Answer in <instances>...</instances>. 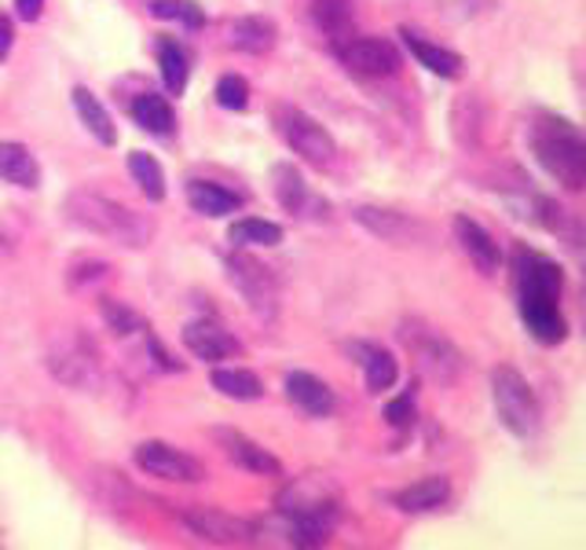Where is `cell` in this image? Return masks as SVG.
I'll use <instances>...</instances> for the list:
<instances>
[{"label":"cell","mask_w":586,"mask_h":550,"mask_svg":"<svg viewBox=\"0 0 586 550\" xmlns=\"http://www.w3.org/2000/svg\"><path fill=\"white\" fill-rule=\"evenodd\" d=\"M561 268L547 257L517 249V305L528 334L539 345H561L569 338V323L561 313Z\"/></svg>","instance_id":"6da1fadb"},{"label":"cell","mask_w":586,"mask_h":550,"mask_svg":"<svg viewBox=\"0 0 586 550\" xmlns=\"http://www.w3.org/2000/svg\"><path fill=\"white\" fill-rule=\"evenodd\" d=\"M63 209H66L70 224H77L81 232L114 239V243L129 246V249H144L150 239H155V224H150V217L114 203V198H103L99 192H88V187L70 192Z\"/></svg>","instance_id":"7a4b0ae2"},{"label":"cell","mask_w":586,"mask_h":550,"mask_svg":"<svg viewBox=\"0 0 586 550\" xmlns=\"http://www.w3.org/2000/svg\"><path fill=\"white\" fill-rule=\"evenodd\" d=\"M532 151L547 173L569 192H579L586 184V139L569 118L558 114H539L532 122Z\"/></svg>","instance_id":"3957f363"},{"label":"cell","mask_w":586,"mask_h":550,"mask_svg":"<svg viewBox=\"0 0 586 550\" xmlns=\"http://www.w3.org/2000/svg\"><path fill=\"white\" fill-rule=\"evenodd\" d=\"M279 514L293 517L316 543H322L330 536L333 522H338V492L327 481H319V477L293 481L279 492Z\"/></svg>","instance_id":"277c9868"},{"label":"cell","mask_w":586,"mask_h":550,"mask_svg":"<svg viewBox=\"0 0 586 550\" xmlns=\"http://www.w3.org/2000/svg\"><path fill=\"white\" fill-rule=\"evenodd\" d=\"M491 400L499 423L510 429L513 437H532L539 429V400H535L528 378L517 367L499 364L491 371Z\"/></svg>","instance_id":"5b68a950"},{"label":"cell","mask_w":586,"mask_h":550,"mask_svg":"<svg viewBox=\"0 0 586 550\" xmlns=\"http://www.w3.org/2000/svg\"><path fill=\"white\" fill-rule=\"evenodd\" d=\"M276 129H279V136L286 139L290 151L297 158H305L308 166L327 169V166H333V158H338V144H333V136L316 122V118L305 114L301 107L279 103L276 107Z\"/></svg>","instance_id":"8992f818"},{"label":"cell","mask_w":586,"mask_h":550,"mask_svg":"<svg viewBox=\"0 0 586 550\" xmlns=\"http://www.w3.org/2000/svg\"><path fill=\"white\" fill-rule=\"evenodd\" d=\"M400 338H403V345L411 349L414 364H418V371L426 378H432V382H440V386H451L454 378H459L462 356L443 334H437V330H429L422 323H403Z\"/></svg>","instance_id":"52a82bcc"},{"label":"cell","mask_w":586,"mask_h":550,"mask_svg":"<svg viewBox=\"0 0 586 550\" xmlns=\"http://www.w3.org/2000/svg\"><path fill=\"white\" fill-rule=\"evenodd\" d=\"M228 279H231V286L246 297V305L254 308L257 316L271 319L279 313V283H276V276H271V268L260 265L257 257H249L242 246L228 257Z\"/></svg>","instance_id":"ba28073f"},{"label":"cell","mask_w":586,"mask_h":550,"mask_svg":"<svg viewBox=\"0 0 586 550\" xmlns=\"http://www.w3.org/2000/svg\"><path fill=\"white\" fill-rule=\"evenodd\" d=\"M338 59L349 74L367 77V82H381V77H392L403 66V59L392 41H381V37H345L338 41Z\"/></svg>","instance_id":"9c48e42d"},{"label":"cell","mask_w":586,"mask_h":550,"mask_svg":"<svg viewBox=\"0 0 586 550\" xmlns=\"http://www.w3.org/2000/svg\"><path fill=\"white\" fill-rule=\"evenodd\" d=\"M136 466L150 477H161V481H206V469H202L198 459H191L180 448L166 444V440H144V444L133 452Z\"/></svg>","instance_id":"30bf717a"},{"label":"cell","mask_w":586,"mask_h":550,"mask_svg":"<svg viewBox=\"0 0 586 550\" xmlns=\"http://www.w3.org/2000/svg\"><path fill=\"white\" fill-rule=\"evenodd\" d=\"M184 522L195 536H202L206 543H220V547H246L257 539V528L242 517H231L224 510L213 506H191L184 510Z\"/></svg>","instance_id":"8fae6325"},{"label":"cell","mask_w":586,"mask_h":550,"mask_svg":"<svg viewBox=\"0 0 586 550\" xmlns=\"http://www.w3.org/2000/svg\"><path fill=\"white\" fill-rule=\"evenodd\" d=\"M209 437L217 440V448L224 452L231 463L249 469V474H265V477H282V463L268 448H260L257 440H249L242 429H228V426H217L209 429Z\"/></svg>","instance_id":"7c38bea8"},{"label":"cell","mask_w":586,"mask_h":550,"mask_svg":"<svg viewBox=\"0 0 586 550\" xmlns=\"http://www.w3.org/2000/svg\"><path fill=\"white\" fill-rule=\"evenodd\" d=\"M356 224L367 228L370 235H378L381 243H396V246H411L418 239H426V228L418 220H411L407 213H396V209H378V206H359Z\"/></svg>","instance_id":"4fadbf2b"},{"label":"cell","mask_w":586,"mask_h":550,"mask_svg":"<svg viewBox=\"0 0 586 550\" xmlns=\"http://www.w3.org/2000/svg\"><path fill=\"white\" fill-rule=\"evenodd\" d=\"M454 239H459V246L466 249V257L480 268L484 276H495V272H499V265H502V249H499V243H495V239H491V232H484L477 220L466 217V213L454 217Z\"/></svg>","instance_id":"5bb4252c"},{"label":"cell","mask_w":586,"mask_h":550,"mask_svg":"<svg viewBox=\"0 0 586 550\" xmlns=\"http://www.w3.org/2000/svg\"><path fill=\"white\" fill-rule=\"evenodd\" d=\"M286 396L312 418H327V415H333V407H338L333 389L322 382V378L308 375V371H290L286 375Z\"/></svg>","instance_id":"9a60e30c"},{"label":"cell","mask_w":586,"mask_h":550,"mask_svg":"<svg viewBox=\"0 0 586 550\" xmlns=\"http://www.w3.org/2000/svg\"><path fill=\"white\" fill-rule=\"evenodd\" d=\"M184 345L191 356L206 359V364H217V359L239 353L235 338H231L228 330H220L217 323H206V319H195V323L184 327Z\"/></svg>","instance_id":"2e32d148"},{"label":"cell","mask_w":586,"mask_h":550,"mask_svg":"<svg viewBox=\"0 0 586 550\" xmlns=\"http://www.w3.org/2000/svg\"><path fill=\"white\" fill-rule=\"evenodd\" d=\"M228 41L239 48V52H249V56H265L276 48L279 41V29L271 19L265 15H242L235 23L228 26Z\"/></svg>","instance_id":"e0dca14e"},{"label":"cell","mask_w":586,"mask_h":550,"mask_svg":"<svg viewBox=\"0 0 586 550\" xmlns=\"http://www.w3.org/2000/svg\"><path fill=\"white\" fill-rule=\"evenodd\" d=\"M451 499V485L448 477H422L407 488L396 492V506L403 514H426V510H440Z\"/></svg>","instance_id":"ac0fdd59"},{"label":"cell","mask_w":586,"mask_h":550,"mask_svg":"<svg viewBox=\"0 0 586 550\" xmlns=\"http://www.w3.org/2000/svg\"><path fill=\"white\" fill-rule=\"evenodd\" d=\"M403 41H407V48H411V56L418 59L422 66L426 70H432V74H440V77H459L462 74V56L459 52H451V48H443V45H432V41H426L422 34H414V29H403Z\"/></svg>","instance_id":"d6986e66"},{"label":"cell","mask_w":586,"mask_h":550,"mask_svg":"<svg viewBox=\"0 0 586 550\" xmlns=\"http://www.w3.org/2000/svg\"><path fill=\"white\" fill-rule=\"evenodd\" d=\"M0 180L12 187H26L34 192L40 187V166L23 144H0Z\"/></svg>","instance_id":"ffe728a7"},{"label":"cell","mask_w":586,"mask_h":550,"mask_svg":"<svg viewBox=\"0 0 586 550\" xmlns=\"http://www.w3.org/2000/svg\"><path fill=\"white\" fill-rule=\"evenodd\" d=\"M74 110H77V118H81V125L93 133L99 144L103 147H114L118 144V129H114V118L107 114V107L99 103V99L88 93L85 85L74 88Z\"/></svg>","instance_id":"44dd1931"},{"label":"cell","mask_w":586,"mask_h":550,"mask_svg":"<svg viewBox=\"0 0 586 550\" xmlns=\"http://www.w3.org/2000/svg\"><path fill=\"white\" fill-rule=\"evenodd\" d=\"M133 122L139 129H147L150 136H173V129H176V118H173V107H169V99L166 96H158V93H144V96H136V103H133Z\"/></svg>","instance_id":"7402d4cb"},{"label":"cell","mask_w":586,"mask_h":550,"mask_svg":"<svg viewBox=\"0 0 586 550\" xmlns=\"http://www.w3.org/2000/svg\"><path fill=\"white\" fill-rule=\"evenodd\" d=\"M349 353L359 356L363 371H367V389H370V393H381V389H389L392 382H396L400 367H396V359H392V353H386V349L356 342V345H349Z\"/></svg>","instance_id":"603a6c76"},{"label":"cell","mask_w":586,"mask_h":550,"mask_svg":"<svg viewBox=\"0 0 586 550\" xmlns=\"http://www.w3.org/2000/svg\"><path fill=\"white\" fill-rule=\"evenodd\" d=\"M187 206L202 217H228L239 209V195L224 192L209 180H187Z\"/></svg>","instance_id":"cb8c5ba5"},{"label":"cell","mask_w":586,"mask_h":550,"mask_svg":"<svg viewBox=\"0 0 586 550\" xmlns=\"http://www.w3.org/2000/svg\"><path fill=\"white\" fill-rule=\"evenodd\" d=\"M213 389L228 400H260L265 396V382H260L254 371H246V367H217Z\"/></svg>","instance_id":"d4e9b609"},{"label":"cell","mask_w":586,"mask_h":550,"mask_svg":"<svg viewBox=\"0 0 586 550\" xmlns=\"http://www.w3.org/2000/svg\"><path fill=\"white\" fill-rule=\"evenodd\" d=\"M312 23L333 41L352 34V0H312Z\"/></svg>","instance_id":"484cf974"},{"label":"cell","mask_w":586,"mask_h":550,"mask_svg":"<svg viewBox=\"0 0 586 550\" xmlns=\"http://www.w3.org/2000/svg\"><path fill=\"white\" fill-rule=\"evenodd\" d=\"M271 180H276V198L282 203V209H290V213H301L305 203H308L305 176H301L290 162H279L276 169H271Z\"/></svg>","instance_id":"4316f807"},{"label":"cell","mask_w":586,"mask_h":550,"mask_svg":"<svg viewBox=\"0 0 586 550\" xmlns=\"http://www.w3.org/2000/svg\"><path fill=\"white\" fill-rule=\"evenodd\" d=\"M129 173L139 184V192L147 195V203H161L166 198V173H161L158 158H150L147 151L129 155Z\"/></svg>","instance_id":"83f0119b"},{"label":"cell","mask_w":586,"mask_h":550,"mask_svg":"<svg viewBox=\"0 0 586 550\" xmlns=\"http://www.w3.org/2000/svg\"><path fill=\"white\" fill-rule=\"evenodd\" d=\"M228 239H231V246H279L282 228L271 224V220L246 217V220H235V224L228 228Z\"/></svg>","instance_id":"f1b7e54d"},{"label":"cell","mask_w":586,"mask_h":550,"mask_svg":"<svg viewBox=\"0 0 586 550\" xmlns=\"http://www.w3.org/2000/svg\"><path fill=\"white\" fill-rule=\"evenodd\" d=\"M158 66H161V82L173 96H180L187 88L191 66H187V52L176 41H161L158 45Z\"/></svg>","instance_id":"f546056e"},{"label":"cell","mask_w":586,"mask_h":550,"mask_svg":"<svg viewBox=\"0 0 586 550\" xmlns=\"http://www.w3.org/2000/svg\"><path fill=\"white\" fill-rule=\"evenodd\" d=\"M150 15H155V19H176V23H184L191 29L206 23V15H202V8L195 4V0H155V4H150Z\"/></svg>","instance_id":"4dcf8cb0"},{"label":"cell","mask_w":586,"mask_h":550,"mask_svg":"<svg viewBox=\"0 0 586 550\" xmlns=\"http://www.w3.org/2000/svg\"><path fill=\"white\" fill-rule=\"evenodd\" d=\"M217 103L224 110H246L249 107V82L242 74H224L217 82Z\"/></svg>","instance_id":"1f68e13d"},{"label":"cell","mask_w":586,"mask_h":550,"mask_svg":"<svg viewBox=\"0 0 586 550\" xmlns=\"http://www.w3.org/2000/svg\"><path fill=\"white\" fill-rule=\"evenodd\" d=\"M103 319H107V327L114 330V334H133V330H144V319H139L133 308H125L121 302H103Z\"/></svg>","instance_id":"d6a6232c"},{"label":"cell","mask_w":586,"mask_h":550,"mask_svg":"<svg viewBox=\"0 0 586 550\" xmlns=\"http://www.w3.org/2000/svg\"><path fill=\"white\" fill-rule=\"evenodd\" d=\"M386 418H389V426L411 429V426H414V396H411V393H403V396L392 400V404L386 407Z\"/></svg>","instance_id":"836d02e7"},{"label":"cell","mask_w":586,"mask_h":550,"mask_svg":"<svg viewBox=\"0 0 586 550\" xmlns=\"http://www.w3.org/2000/svg\"><path fill=\"white\" fill-rule=\"evenodd\" d=\"M40 12H45V0H15V15L23 23H37Z\"/></svg>","instance_id":"e575fe53"},{"label":"cell","mask_w":586,"mask_h":550,"mask_svg":"<svg viewBox=\"0 0 586 550\" xmlns=\"http://www.w3.org/2000/svg\"><path fill=\"white\" fill-rule=\"evenodd\" d=\"M12 41H15L12 19H4V15H0V59H8V52H12Z\"/></svg>","instance_id":"d590c367"}]
</instances>
